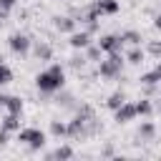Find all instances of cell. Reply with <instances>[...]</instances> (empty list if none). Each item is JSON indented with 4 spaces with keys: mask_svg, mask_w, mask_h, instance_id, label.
<instances>
[{
    "mask_svg": "<svg viewBox=\"0 0 161 161\" xmlns=\"http://www.w3.org/2000/svg\"><path fill=\"white\" fill-rule=\"evenodd\" d=\"M63 80H65V73H63V68H60L58 63L50 65L48 70L38 73V78H35V83H38V88H40L43 93H53V91H58V88L63 86Z\"/></svg>",
    "mask_w": 161,
    "mask_h": 161,
    "instance_id": "cell-1",
    "label": "cell"
},
{
    "mask_svg": "<svg viewBox=\"0 0 161 161\" xmlns=\"http://www.w3.org/2000/svg\"><path fill=\"white\" fill-rule=\"evenodd\" d=\"M121 68H123V58H121V53H108V58L106 60H101V75H106V78H116V75H121Z\"/></svg>",
    "mask_w": 161,
    "mask_h": 161,
    "instance_id": "cell-2",
    "label": "cell"
},
{
    "mask_svg": "<svg viewBox=\"0 0 161 161\" xmlns=\"http://www.w3.org/2000/svg\"><path fill=\"white\" fill-rule=\"evenodd\" d=\"M18 141L28 143L30 148H40L45 143V133L40 128H23V131H18Z\"/></svg>",
    "mask_w": 161,
    "mask_h": 161,
    "instance_id": "cell-3",
    "label": "cell"
},
{
    "mask_svg": "<svg viewBox=\"0 0 161 161\" xmlns=\"http://www.w3.org/2000/svg\"><path fill=\"white\" fill-rule=\"evenodd\" d=\"M8 45H10V50H13V53L25 55V53L30 50V38H28V35H23V33H15V35H10Z\"/></svg>",
    "mask_w": 161,
    "mask_h": 161,
    "instance_id": "cell-4",
    "label": "cell"
},
{
    "mask_svg": "<svg viewBox=\"0 0 161 161\" xmlns=\"http://www.w3.org/2000/svg\"><path fill=\"white\" fill-rule=\"evenodd\" d=\"M98 45H101V50H106V53H121V48H123V35H103V38L98 40Z\"/></svg>",
    "mask_w": 161,
    "mask_h": 161,
    "instance_id": "cell-5",
    "label": "cell"
},
{
    "mask_svg": "<svg viewBox=\"0 0 161 161\" xmlns=\"http://www.w3.org/2000/svg\"><path fill=\"white\" fill-rule=\"evenodd\" d=\"M118 0H96L93 3V10L98 13V15H113V13H118Z\"/></svg>",
    "mask_w": 161,
    "mask_h": 161,
    "instance_id": "cell-6",
    "label": "cell"
},
{
    "mask_svg": "<svg viewBox=\"0 0 161 161\" xmlns=\"http://www.w3.org/2000/svg\"><path fill=\"white\" fill-rule=\"evenodd\" d=\"M133 116H138V113H136V103H121V106L116 108V121H118V123H126V121H131Z\"/></svg>",
    "mask_w": 161,
    "mask_h": 161,
    "instance_id": "cell-7",
    "label": "cell"
},
{
    "mask_svg": "<svg viewBox=\"0 0 161 161\" xmlns=\"http://www.w3.org/2000/svg\"><path fill=\"white\" fill-rule=\"evenodd\" d=\"M70 45L73 48H88L91 45V33L83 30V33H70Z\"/></svg>",
    "mask_w": 161,
    "mask_h": 161,
    "instance_id": "cell-8",
    "label": "cell"
},
{
    "mask_svg": "<svg viewBox=\"0 0 161 161\" xmlns=\"http://www.w3.org/2000/svg\"><path fill=\"white\" fill-rule=\"evenodd\" d=\"M0 128H5V131H20V113H10L8 111V116L3 118Z\"/></svg>",
    "mask_w": 161,
    "mask_h": 161,
    "instance_id": "cell-9",
    "label": "cell"
},
{
    "mask_svg": "<svg viewBox=\"0 0 161 161\" xmlns=\"http://www.w3.org/2000/svg\"><path fill=\"white\" fill-rule=\"evenodd\" d=\"M141 83H146V86H156V83H161V63H158L151 73H143V75H141Z\"/></svg>",
    "mask_w": 161,
    "mask_h": 161,
    "instance_id": "cell-10",
    "label": "cell"
},
{
    "mask_svg": "<svg viewBox=\"0 0 161 161\" xmlns=\"http://www.w3.org/2000/svg\"><path fill=\"white\" fill-rule=\"evenodd\" d=\"M55 28H58L60 33H73V30H75V20L68 18V15H65V18H55Z\"/></svg>",
    "mask_w": 161,
    "mask_h": 161,
    "instance_id": "cell-11",
    "label": "cell"
},
{
    "mask_svg": "<svg viewBox=\"0 0 161 161\" xmlns=\"http://www.w3.org/2000/svg\"><path fill=\"white\" fill-rule=\"evenodd\" d=\"M50 55H53V48L48 45V43H35V58H40V60H50Z\"/></svg>",
    "mask_w": 161,
    "mask_h": 161,
    "instance_id": "cell-12",
    "label": "cell"
},
{
    "mask_svg": "<svg viewBox=\"0 0 161 161\" xmlns=\"http://www.w3.org/2000/svg\"><path fill=\"white\" fill-rule=\"evenodd\" d=\"M121 103H126V96H123L121 91H116V93H111V96H108V103H106V106L116 111V108H118Z\"/></svg>",
    "mask_w": 161,
    "mask_h": 161,
    "instance_id": "cell-13",
    "label": "cell"
},
{
    "mask_svg": "<svg viewBox=\"0 0 161 161\" xmlns=\"http://www.w3.org/2000/svg\"><path fill=\"white\" fill-rule=\"evenodd\" d=\"M153 133H156V128H153V123H151V121L141 123V131H138V136H141L143 141H151V138H153Z\"/></svg>",
    "mask_w": 161,
    "mask_h": 161,
    "instance_id": "cell-14",
    "label": "cell"
},
{
    "mask_svg": "<svg viewBox=\"0 0 161 161\" xmlns=\"http://www.w3.org/2000/svg\"><path fill=\"white\" fill-rule=\"evenodd\" d=\"M5 108H8L10 113H20V111H23V101H20V98H15V96H8Z\"/></svg>",
    "mask_w": 161,
    "mask_h": 161,
    "instance_id": "cell-15",
    "label": "cell"
},
{
    "mask_svg": "<svg viewBox=\"0 0 161 161\" xmlns=\"http://www.w3.org/2000/svg\"><path fill=\"white\" fill-rule=\"evenodd\" d=\"M151 111H153V106H151V101H146V98H141V101L136 103V113H138V116H151Z\"/></svg>",
    "mask_w": 161,
    "mask_h": 161,
    "instance_id": "cell-16",
    "label": "cell"
},
{
    "mask_svg": "<svg viewBox=\"0 0 161 161\" xmlns=\"http://www.w3.org/2000/svg\"><path fill=\"white\" fill-rule=\"evenodd\" d=\"M73 156V148L70 146H58L53 153H50V158H70Z\"/></svg>",
    "mask_w": 161,
    "mask_h": 161,
    "instance_id": "cell-17",
    "label": "cell"
},
{
    "mask_svg": "<svg viewBox=\"0 0 161 161\" xmlns=\"http://www.w3.org/2000/svg\"><path fill=\"white\" fill-rule=\"evenodd\" d=\"M123 43L138 45V43H141V33H136V30H126V33H123Z\"/></svg>",
    "mask_w": 161,
    "mask_h": 161,
    "instance_id": "cell-18",
    "label": "cell"
},
{
    "mask_svg": "<svg viewBox=\"0 0 161 161\" xmlns=\"http://www.w3.org/2000/svg\"><path fill=\"white\" fill-rule=\"evenodd\" d=\"M10 78H13V73H10V68L3 63V58H0V86H5V83H10Z\"/></svg>",
    "mask_w": 161,
    "mask_h": 161,
    "instance_id": "cell-19",
    "label": "cell"
},
{
    "mask_svg": "<svg viewBox=\"0 0 161 161\" xmlns=\"http://www.w3.org/2000/svg\"><path fill=\"white\" fill-rule=\"evenodd\" d=\"M141 60H143V50L136 45V48L128 53V63H141Z\"/></svg>",
    "mask_w": 161,
    "mask_h": 161,
    "instance_id": "cell-20",
    "label": "cell"
},
{
    "mask_svg": "<svg viewBox=\"0 0 161 161\" xmlns=\"http://www.w3.org/2000/svg\"><path fill=\"white\" fill-rule=\"evenodd\" d=\"M50 131H53L55 136H68V126H65V123H58V121H53Z\"/></svg>",
    "mask_w": 161,
    "mask_h": 161,
    "instance_id": "cell-21",
    "label": "cell"
},
{
    "mask_svg": "<svg viewBox=\"0 0 161 161\" xmlns=\"http://www.w3.org/2000/svg\"><path fill=\"white\" fill-rule=\"evenodd\" d=\"M148 53H151V55H161V43H158V40H151V43H148Z\"/></svg>",
    "mask_w": 161,
    "mask_h": 161,
    "instance_id": "cell-22",
    "label": "cell"
},
{
    "mask_svg": "<svg viewBox=\"0 0 161 161\" xmlns=\"http://www.w3.org/2000/svg\"><path fill=\"white\" fill-rule=\"evenodd\" d=\"M70 65H73V68H83V65H86V58H83V55H73V58H70Z\"/></svg>",
    "mask_w": 161,
    "mask_h": 161,
    "instance_id": "cell-23",
    "label": "cell"
},
{
    "mask_svg": "<svg viewBox=\"0 0 161 161\" xmlns=\"http://www.w3.org/2000/svg\"><path fill=\"white\" fill-rule=\"evenodd\" d=\"M98 55H101V45H96V48H88V58H91V60H96Z\"/></svg>",
    "mask_w": 161,
    "mask_h": 161,
    "instance_id": "cell-24",
    "label": "cell"
},
{
    "mask_svg": "<svg viewBox=\"0 0 161 161\" xmlns=\"http://www.w3.org/2000/svg\"><path fill=\"white\" fill-rule=\"evenodd\" d=\"M15 3H18V0H0V8H3L5 13H8L10 8H15Z\"/></svg>",
    "mask_w": 161,
    "mask_h": 161,
    "instance_id": "cell-25",
    "label": "cell"
},
{
    "mask_svg": "<svg viewBox=\"0 0 161 161\" xmlns=\"http://www.w3.org/2000/svg\"><path fill=\"white\" fill-rule=\"evenodd\" d=\"M8 133H10V131H5V128H0V143H8Z\"/></svg>",
    "mask_w": 161,
    "mask_h": 161,
    "instance_id": "cell-26",
    "label": "cell"
},
{
    "mask_svg": "<svg viewBox=\"0 0 161 161\" xmlns=\"http://www.w3.org/2000/svg\"><path fill=\"white\" fill-rule=\"evenodd\" d=\"M5 103H8V96H3V93H0V108H3Z\"/></svg>",
    "mask_w": 161,
    "mask_h": 161,
    "instance_id": "cell-27",
    "label": "cell"
},
{
    "mask_svg": "<svg viewBox=\"0 0 161 161\" xmlns=\"http://www.w3.org/2000/svg\"><path fill=\"white\" fill-rule=\"evenodd\" d=\"M156 28H161V15H158V18H156Z\"/></svg>",
    "mask_w": 161,
    "mask_h": 161,
    "instance_id": "cell-28",
    "label": "cell"
},
{
    "mask_svg": "<svg viewBox=\"0 0 161 161\" xmlns=\"http://www.w3.org/2000/svg\"><path fill=\"white\" fill-rule=\"evenodd\" d=\"M3 15H5V10H3V8H0V20H3Z\"/></svg>",
    "mask_w": 161,
    "mask_h": 161,
    "instance_id": "cell-29",
    "label": "cell"
}]
</instances>
